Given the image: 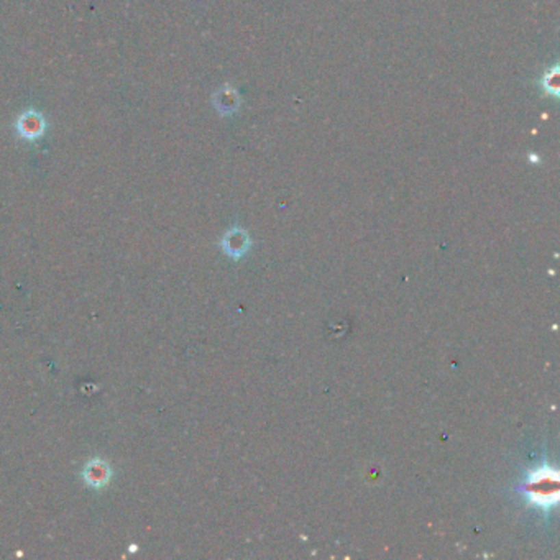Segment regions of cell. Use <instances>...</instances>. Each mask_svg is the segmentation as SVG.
I'll use <instances>...</instances> for the list:
<instances>
[{
    "mask_svg": "<svg viewBox=\"0 0 560 560\" xmlns=\"http://www.w3.org/2000/svg\"><path fill=\"white\" fill-rule=\"evenodd\" d=\"M212 102H214V105H216V110L220 115H232L238 110V105H240V97H238L237 90L233 89L230 84H227L214 94Z\"/></svg>",
    "mask_w": 560,
    "mask_h": 560,
    "instance_id": "277c9868",
    "label": "cell"
},
{
    "mask_svg": "<svg viewBox=\"0 0 560 560\" xmlns=\"http://www.w3.org/2000/svg\"><path fill=\"white\" fill-rule=\"evenodd\" d=\"M541 92L546 97H552L554 101L559 99V63H554L550 68H547L544 74L537 81Z\"/></svg>",
    "mask_w": 560,
    "mask_h": 560,
    "instance_id": "5b68a950",
    "label": "cell"
},
{
    "mask_svg": "<svg viewBox=\"0 0 560 560\" xmlns=\"http://www.w3.org/2000/svg\"><path fill=\"white\" fill-rule=\"evenodd\" d=\"M110 475H112V472H110L109 465H107L105 462H102V460H99V459L90 460V462L86 465L84 473H82L86 483H88L89 487H92V488L105 487V485L109 483Z\"/></svg>",
    "mask_w": 560,
    "mask_h": 560,
    "instance_id": "3957f363",
    "label": "cell"
},
{
    "mask_svg": "<svg viewBox=\"0 0 560 560\" xmlns=\"http://www.w3.org/2000/svg\"><path fill=\"white\" fill-rule=\"evenodd\" d=\"M522 495L531 505L542 511H549L559 500V475L549 465H541L528 473L521 487Z\"/></svg>",
    "mask_w": 560,
    "mask_h": 560,
    "instance_id": "6da1fadb",
    "label": "cell"
},
{
    "mask_svg": "<svg viewBox=\"0 0 560 560\" xmlns=\"http://www.w3.org/2000/svg\"><path fill=\"white\" fill-rule=\"evenodd\" d=\"M16 135L27 142H35L41 138L47 131V120L36 110H25L15 122Z\"/></svg>",
    "mask_w": 560,
    "mask_h": 560,
    "instance_id": "7a4b0ae2",
    "label": "cell"
},
{
    "mask_svg": "<svg viewBox=\"0 0 560 560\" xmlns=\"http://www.w3.org/2000/svg\"><path fill=\"white\" fill-rule=\"evenodd\" d=\"M222 245H224V250L229 255L240 257L249 249V238H246V233L242 232V230H230L227 236H225L224 242H222Z\"/></svg>",
    "mask_w": 560,
    "mask_h": 560,
    "instance_id": "8992f818",
    "label": "cell"
}]
</instances>
